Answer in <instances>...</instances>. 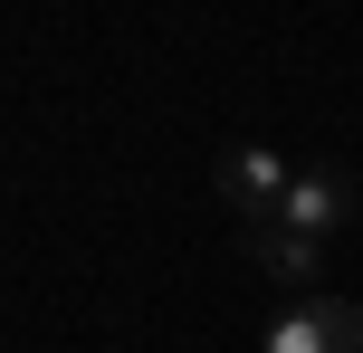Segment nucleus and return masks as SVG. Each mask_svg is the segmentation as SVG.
Listing matches in <instances>:
<instances>
[{
    "instance_id": "nucleus-1",
    "label": "nucleus",
    "mask_w": 363,
    "mask_h": 353,
    "mask_svg": "<svg viewBox=\"0 0 363 353\" xmlns=\"http://www.w3.org/2000/svg\"><path fill=\"white\" fill-rule=\"evenodd\" d=\"M211 191L230 201L239 229H277V220H287L296 172H287V153H268V144H220V153H211Z\"/></svg>"
},
{
    "instance_id": "nucleus-2",
    "label": "nucleus",
    "mask_w": 363,
    "mask_h": 353,
    "mask_svg": "<svg viewBox=\"0 0 363 353\" xmlns=\"http://www.w3.org/2000/svg\"><path fill=\"white\" fill-rule=\"evenodd\" d=\"M268 353H363V306H345V296L287 306L268 325Z\"/></svg>"
},
{
    "instance_id": "nucleus-3",
    "label": "nucleus",
    "mask_w": 363,
    "mask_h": 353,
    "mask_svg": "<svg viewBox=\"0 0 363 353\" xmlns=\"http://www.w3.org/2000/svg\"><path fill=\"white\" fill-rule=\"evenodd\" d=\"M345 220H354V182H345V172H296V191H287V229H296V239L325 248Z\"/></svg>"
},
{
    "instance_id": "nucleus-4",
    "label": "nucleus",
    "mask_w": 363,
    "mask_h": 353,
    "mask_svg": "<svg viewBox=\"0 0 363 353\" xmlns=\"http://www.w3.org/2000/svg\"><path fill=\"white\" fill-rule=\"evenodd\" d=\"M249 258L268 267V277H287V287H306V277H315V258H325V248H315V239H296V229L277 220V229H249Z\"/></svg>"
}]
</instances>
